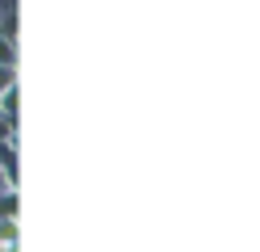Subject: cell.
Returning a JSON list of instances; mask_svg holds the SVG:
<instances>
[{"label":"cell","mask_w":260,"mask_h":252,"mask_svg":"<svg viewBox=\"0 0 260 252\" xmlns=\"http://www.w3.org/2000/svg\"><path fill=\"white\" fill-rule=\"evenodd\" d=\"M0 114L17 118V84H13V89H5V93H0Z\"/></svg>","instance_id":"277c9868"},{"label":"cell","mask_w":260,"mask_h":252,"mask_svg":"<svg viewBox=\"0 0 260 252\" xmlns=\"http://www.w3.org/2000/svg\"><path fill=\"white\" fill-rule=\"evenodd\" d=\"M0 67H17V38H0Z\"/></svg>","instance_id":"3957f363"},{"label":"cell","mask_w":260,"mask_h":252,"mask_svg":"<svg viewBox=\"0 0 260 252\" xmlns=\"http://www.w3.org/2000/svg\"><path fill=\"white\" fill-rule=\"evenodd\" d=\"M0 248H17V218H0Z\"/></svg>","instance_id":"7a4b0ae2"},{"label":"cell","mask_w":260,"mask_h":252,"mask_svg":"<svg viewBox=\"0 0 260 252\" xmlns=\"http://www.w3.org/2000/svg\"><path fill=\"white\" fill-rule=\"evenodd\" d=\"M0 189H13V185H9V177H5V168H0Z\"/></svg>","instance_id":"52a82bcc"},{"label":"cell","mask_w":260,"mask_h":252,"mask_svg":"<svg viewBox=\"0 0 260 252\" xmlns=\"http://www.w3.org/2000/svg\"><path fill=\"white\" fill-rule=\"evenodd\" d=\"M5 13H17V0H0V17Z\"/></svg>","instance_id":"8992f818"},{"label":"cell","mask_w":260,"mask_h":252,"mask_svg":"<svg viewBox=\"0 0 260 252\" xmlns=\"http://www.w3.org/2000/svg\"><path fill=\"white\" fill-rule=\"evenodd\" d=\"M5 139H17V118L0 114V143H5Z\"/></svg>","instance_id":"5b68a950"},{"label":"cell","mask_w":260,"mask_h":252,"mask_svg":"<svg viewBox=\"0 0 260 252\" xmlns=\"http://www.w3.org/2000/svg\"><path fill=\"white\" fill-rule=\"evenodd\" d=\"M0 168H5L9 185L17 189V143H13V139H5V143H0Z\"/></svg>","instance_id":"6da1fadb"}]
</instances>
